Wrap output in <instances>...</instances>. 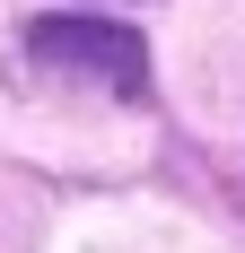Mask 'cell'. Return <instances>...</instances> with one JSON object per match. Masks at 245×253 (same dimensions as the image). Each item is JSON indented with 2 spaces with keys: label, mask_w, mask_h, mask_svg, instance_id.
I'll list each match as a JSON object with an SVG mask.
<instances>
[{
  "label": "cell",
  "mask_w": 245,
  "mask_h": 253,
  "mask_svg": "<svg viewBox=\"0 0 245 253\" xmlns=\"http://www.w3.org/2000/svg\"><path fill=\"white\" fill-rule=\"evenodd\" d=\"M26 52H35V70H53V79H97L105 96H149L140 26H114V18H35L26 26Z\"/></svg>",
  "instance_id": "1"
}]
</instances>
